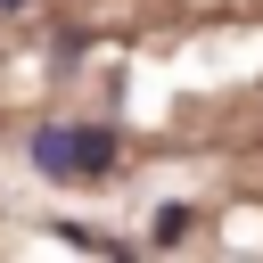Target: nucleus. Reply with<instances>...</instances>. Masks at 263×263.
<instances>
[{"mask_svg": "<svg viewBox=\"0 0 263 263\" xmlns=\"http://www.w3.org/2000/svg\"><path fill=\"white\" fill-rule=\"evenodd\" d=\"M41 173H58V181H82V173H107V156H115V140L107 132H41Z\"/></svg>", "mask_w": 263, "mask_h": 263, "instance_id": "1", "label": "nucleus"}, {"mask_svg": "<svg viewBox=\"0 0 263 263\" xmlns=\"http://www.w3.org/2000/svg\"><path fill=\"white\" fill-rule=\"evenodd\" d=\"M25 8H33V0H0V16H25Z\"/></svg>", "mask_w": 263, "mask_h": 263, "instance_id": "2", "label": "nucleus"}]
</instances>
